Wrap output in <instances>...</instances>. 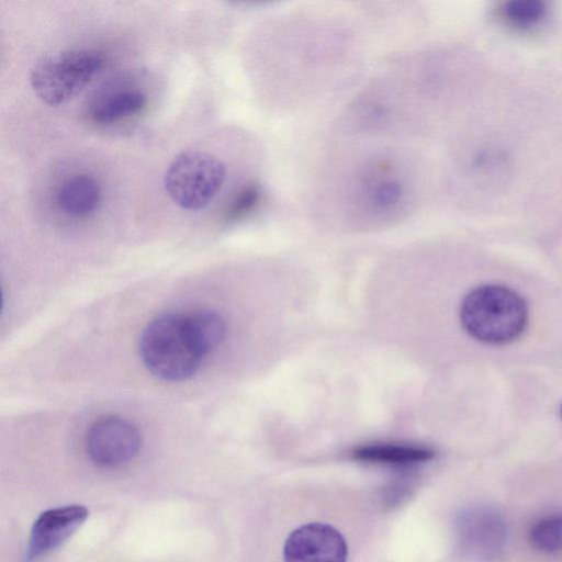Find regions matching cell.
Returning a JSON list of instances; mask_svg holds the SVG:
<instances>
[{"label":"cell","instance_id":"6da1fadb","mask_svg":"<svg viewBox=\"0 0 562 562\" xmlns=\"http://www.w3.org/2000/svg\"><path fill=\"white\" fill-rule=\"evenodd\" d=\"M139 353L146 368L166 381L191 378L206 357L187 313H166L154 318L142 333Z\"/></svg>","mask_w":562,"mask_h":562},{"label":"cell","instance_id":"7a4b0ae2","mask_svg":"<svg viewBox=\"0 0 562 562\" xmlns=\"http://www.w3.org/2000/svg\"><path fill=\"white\" fill-rule=\"evenodd\" d=\"M463 328L476 340L504 345L522 335L528 306L520 294L499 284H484L470 291L460 308Z\"/></svg>","mask_w":562,"mask_h":562},{"label":"cell","instance_id":"3957f363","mask_svg":"<svg viewBox=\"0 0 562 562\" xmlns=\"http://www.w3.org/2000/svg\"><path fill=\"white\" fill-rule=\"evenodd\" d=\"M104 65L90 49H64L41 56L30 72V85L45 104L58 106L78 95Z\"/></svg>","mask_w":562,"mask_h":562},{"label":"cell","instance_id":"277c9868","mask_svg":"<svg viewBox=\"0 0 562 562\" xmlns=\"http://www.w3.org/2000/svg\"><path fill=\"white\" fill-rule=\"evenodd\" d=\"M225 177V165L218 157L203 150L189 149L179 153L168 165L164 184L177 205L198 211L213 201Z\"/></svg>","mask_w":562,"mask_h":562},{"label":"cell","instance_id":"5b68a950","mask_svg":"<svg viewBox=\"0 0 562 562\" xmlns=\"http://www.w3.org/2000/svg\"><path fill=\"white\" fill-rule=\"evenodd\" d=\"M142 445L138 429L121 417L105 416L95 420L86 435L89 458L102 467H115L133 459Z\"/></svg>","mask_w":562,"mask_h":562},{"label":"cell","instance_id":"8992f818","mask_svg":"<svg viewBox=\"0 0 562 562\" xmlns=\"http://www.w3.org/2000/svg\"><path fill=\"white\" fill-rule=\"evenodd\" d=\"M461 548L479 561L495 559L507 540V525L501 513L488 506L467 509L458 519Z\"/></svg>","mask_w":562,"mask_h":562},{"label":"cell","instance_id":"52a82bcc","mask_svg":"<svg viewBox=\"0 0 562 562\" xmlns=\"http://www.w3.org/2000/svg\"><path fill=\"white\" fill-rule=\"evenodd\" d=\"M348 547L335 527L310 522L294 529L283 547L284 562H347Z\"/></svg>","mask_w":562,"mask_h":562},{"label":"cell","instance_id":"ba28073f","mask_svg":"<svg viewBox=\"0 0 562 562\" xmlns=\"http://www.w3.org/2000/svg\"><path fill=\"white\" fill-rule=\"evenodd\" d=\"M89 512L82 505L48 509L35 520L24 562H35L57 549L86 521Z\"/></svg>","mask_w":562,"mask_h":562},{"label":"cell","instance_id":"9c48e42d","mask_svg":"<svg viewBox=\"0 0 562 562\" xmlns=\"http://www.w3.org/2000/svg\"><path fill=\"white\" fill-rule=\"evenodd\" d=\"M371 167L362 175L359 202L375 214H387L404 206L408 191L403 177L386 161Z\"/></svg>","mask_w":562,"mask_h":562},{"label":"cell","instance_id":"30bf717a","mask_svg":"<svg viewBox=\"0 0 562 562\" xmlns=\"http://www.w3.org/2000/svg\"><path fill=\"white\" fill-rule=\"evenodd\" d=\"M436 452L428 447L406 443H370L357 447L351 457L355 460L393 467H411L431 460Z\"/></svg>","mask_w":562,"mask_h":562},{"label":"cell","instance_id":"8fae6325","mask_svg":"<svg viewBox=\"0 0 562 562\" xmlns=\"http://www.w3.org/2000/svg\"><path fill=\"white\" fill-rule=\"evenodd\" d=\"M100 201L97 181L88 175H75L63 182L57 192L59 207L71 216L92 213Z\"/></svg>","mask_w":562,"mask_h":562},{"label":"cell","instance_id":"7c38bea8","mask_svg":"<svg viewBox=\"0 0 562 562\" xmlns=\"http://www.w3.org/2000/svg\"><path fill=\"white\" fill-rule=\"evenodd\" d=\"M147 97L137 89H124L99 98L91 106L90 115L95 123L111 124L140 112Z\"/></svg>","mask_w":562,"mask_h":562},{"label":"cell","instance_id":"4fadbf2b","mask_svg":"<svg viewBox=\"0 0 562 562\" xmlns=\"http://www.w3.org/2000/svg\"><path fill=\"white\" fill-rule=\"evenodd\" d=\"M528 540L533 549L542 553L562 551V512L538 517L528 530Z\"/></svg>","mask_w":562,"mask_h":562},{"label":"cell","instance_id":"5bb4252c","mask_svg":"<svg viewBox=\"0 0 562 562\" xmlns=\"http://www.w3.org/2000/svg\"><path fill=\"white\" fill-rule=\"evenodd\" d=\"M187 315L199 345L207 356L224 339V319L211 310H195L188 312Z\"/></svg>","mask_w":562,"mask_h":562},{"label":"cell","instance_id":"9a60e30c","mask_svg":"<svg viewBox=\"0 0 562 562\" xmlns=\"http://www.w3.org/2000/svg\"><path fill=\"white\" fill-rule=\"evenodd\" d=\"M503 14L510 23L529 27L543 20L547 8L539 0H513L505 3Z\"/></svg>","mask_w":562,"mask_h":562},{"label":"cell","instance_id":"2e32d148","mask_svg":"<svg viewBox=\"0 0 562 562\" xmlns=\"http://www.w3.org/2000/svg\"><path fill=\"white\" fill-rule=\"evenodd\" d=\"M260 189L257 184H247L241 188L231 201L227 211V221H237L248 214L260 201Z\"/></svg>","mask_w":562,"mask_h":562},{"label":"cell","instance_id":"e0dca14e","mask_svg":"<svg viewBox=\"0 0 562 562\" xmlns=\"http://www.w3.org/2000/svg\"><path fill=\"white\" fill-rule=\"evenodd\" d=\"M561 415H562V406H561Z\"/></svg>","mask_w":562,"mask_h":562}]
</instances>
